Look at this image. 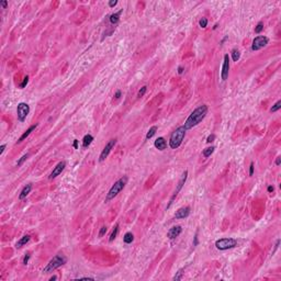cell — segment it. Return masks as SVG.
<instances>
[{
    "label": "cell",
    "mask_w": 281,
    "mask_h": 281,
    "mask_svg": "<svg viewBox=\"0 0 281 281\" xmlns=\"http://www.w3.org/2000/svg\"><path fill=\"white\" fill-rule=\"evenodd\" d=\"M117 4H118L117 0H114V1H109V7H110V8H113V7H115Z\"/></svg>",
    "instance_id": "8d00e7d4"
},
{
    "label": "cell",
    "mask_w": 281,
    "mask_h": 281,
    "mask_svg": "<svg viewBox=\"0 0 281 281\" xmlns=\"http://www.w3.org/2000/svg\"><path fill=\"white\" fill-rule=\"evenodd\" d=\"M117 139H113V140H111V141H109V143L107 144V145L104 146V148L102 149V152H101V154H100V156H99V162L100 163H102L103 160H105V158L109 156V154H110V152H111V149L114 147V145L115 144H117Z\"/></svg>",
    "instance_id": "ba28073f"
},
{
    "label": "cell",
    "mask_w": 281,
    "mask_h": 281,
    "mask_svg": "<svg viewBox=\"0 0 281 281\" xmlns=\"http://www.w3.org/2000/svg\"><path fill=\"white\" fill-rule=\"evenodd\" d=\"M30 257H31L30 254H26V255L24 256V258H23V264H24V265H26V264L29 262V259H30Z\"/></svg>",
    "instance_id": "d590c367"
},
{
    "label": "cell",
    "mask_w": 281,
    "mask_h": 281,
    "mask_svg": "<svg viewBox=\"0 0 281 281\" xmlns=\"http://www.w3.org/2000/svg\"><path fill=\"white\" fill-rule=\"evenodd\" d=\"M120 97H121V90H118L117 92L114 93V98H115V99H119Z\"/></svg>",
    "instance_id": "f35d334b"
},
{
    "label": "cell",
    "mask_w": 281,
    "mask_h": 281,
    "mask_svg": "<svg viewBox=\"0 0 281 281\" xmlns=\"http://www.w3.org/2000/svg\"><path fill=\"white\" fill-rule=\"evenodd\" d=\"M73 146H74L76 149L78 148V141H77V140H75V141H74V145H73Z\"/></svg>",
    "instance_id": "ee69618b"
},
{
    "label": "cell",
    "mask_w": 281,
    "mask_h": 281,
    "mask_svg": "<svg viewBox=\"0 0 281 281\" xmlns=\"http://www.w3.org/2000/svg\"><path fill=\"white\" fill-rule=\"evenodd\" d=\"M208 113V107L205 104H202V105H200L198 107L197 109H194L192 111V113L188 117V119L186 120L185 122V128L186 130H190L194 126H197L201 121H202L204 118H205V115Z\"/></svg>",
    "instance_id": "6da1fadb"
},
{
    "label": "cell",
    "mask_w": 281,
    "mask_h": 281,
    "mask_svg": "<svg viewBox=\"0 0 281 281\" xmlns=\"http://www.w3.org/2000/svg\"><path fill=\"white\" fill-rule=\"evenodd\" d=\"M56 279H57V277L56 276H53V277L49 278V281H53V280H56Z\"/></svg>",
    "instance_id": "bcb514c9"
},
{
    "label": "cell",
    "mask_w": 281,
    "mask_h": 281,
    "mask_svg": "<svg viewBox=\"0 0 281 281\" xmlns=\"http://www.w3.org/2000/svg\"><path fill=\"white\" fill-rule=\"evenodd\" d=\"M31 190H32V185H31V183L26 185V186L24 187V188L22 189V191L20 192V194H19V199H20V200H23L24 198H26V196L31 192Z\"/></svg>",
    "instance_id": "2e32d148"
},
{
    "label": "cell",
    "mask_w": 281,
    "mask_h": 281,
    "mask_svg": "<svg viewBox=\"0 0 281 281\" xmlns=\"http://www.w3.org/2000/svg\"><path fill=\"white\" fill-rule=\"evenodd\" d=\"M183 70H185V69H183L182 66H179V67H178V74H179V75H181V74L183 73Z\"/></svg>",
    "instance_id": "ab89813d"
},
{
    "label": "cell",
    "mask_w": 281,
    "mask_h": 281,
    "mask_svg": "<svg viewBox=\"0 0 281 281\" xmlns=\"http://www.w3.org/2000/svg\"><path fill=\"white\" fill-rule=\"evenodd\" d=\"M214 140H215V135H214V134H211V135H209V136H208L206 143H212Z\"/></svg>",
    "instance_id": "836d02e7"
},
{
    "label": "cell",
    "mask_w": 281,
    "mask_h": 281,
    "mask_svg": "<svg viewBox=\"0 0 281 281\" xmlns=\"http://www.w3.org/2000/svg\"><path fill=\"white\" fill-rule=\"evenodd\" d=\"M280 108H281V101L279 100V101H277L275 104L272 105V108L270 109V112H277L278 110H280Z\"/></svg>",
    "instance_id": "484cf974"
},
{
    "label": "cell",
    "mask_w": 281,
    "mask_h": 281,
    "mask_svg": "<svg viewBox=\"0 0 281 281\" xmlns=\"http://www.w3.org/2000/svg\"><path fill=\"white\" fill-rule=\"evenodd\" d=\"M181 232H182V228H181V226H179V225H177V226H174V227H171L169 231H168V233H167V237L169 239H175L176 237H178L180 234H181Z\"/></svg>",
    "instance_id": "7c38bea8"
},
{
    "label": "cell",
    "mask_w": 281,
    "mask_h": 281,
    "mask_svg": "<svg viewBox=\"0 0 281 281\" xmlns=\"http://www.w3.org/2000/svg\"><path fill=\"white\" fill-rule=\"evenodd\" d=\"M127 180L128 178L126 176H123V177H121L118 181H115L114 185L111 187V189L109 190V192L107 193V197H105V202H109L110 200L114 199L115 197L118 196V194L124 189V187L125 185L127 183Z\"/></svg>",
    "instance_id": "3957f363"
},
{
    "label": "cell",
    "mask_w": 281,
    "mask_h": 281,
    "mask_svg": "<svg viewBox=\"0 0 281 281\" xmlns=\"http://www.w3.org/2000/svg\"><path fill=\"white\" fill-rule=\"evenodd\" d=\"M133 241H134V235H133V233H131V232L125 233V235L123 236V242L125 244H131Z\"/></svg>",
    "instance_id": "ffe728a7"
},
{
    "label": "cell",
    "mask_w": 281,
    "mask_h": 281,
    "mask_svg": "<svg viewBox=\"0 0 281 281\" xmlns=\"http://www.w3.org/2000/svg\"><path fill=\"white\" fill-rule=\"evenodd\" d=\"M199 24H200V26L201 27H206V25H208V19L206 18H202L200 20V22H199Z\"/></svg>",
    "instance_id": "83f0119b"
},
{
    "label": "cell",
    "mask_w": 281,
    "mask_h": 281,
    "mask_svg": "<svg viewBox=\"0 0 281 281\" xmlns=\"http://www.w3.org/2000/svg\"><path fill=\"white\" fill-rule=\"evenodd\" d=\"M198 244H199V238H198V231H197L196 234H194V237H193V246L194 247L198 246Z\"/></svg>",
    "instance_id": "1f68e13d"
},
{
    "label": "cell",
    "mask_w": 281,
    "mask_h": 281,
    "mask_svg": "<svg viewBox=\"0 0 281 281\" xmlns=\"http://www.w3.org/2000/svg\"><path fill=\"white\" fill-rule=\"evenodd\" d=\"M156 132H157V126H152L149 128V131L147 132V134H146V140L152 139L153 136L156 134Z\"/></svg>",
    "instance_id": "7402d4cb"
},
{
    "label": "cell",
    "mask_w": 281,
    "mask_h": 281,
    "mask_svg": "<svg viewBox=\"0 0 281 281\" xmlns=\"http://www.w3.org/2000/svg\"><path fill=\"white\" fill-rule=\"evenodd\" d=\"M65 167H66V163L65 162H59L58 164L56 165L55 166V168L53 169V171L51 172V175H49V179H54V178H56L57 176H59L62 172H63V170L65 169Z\"/></svg>",
    "instance_id": "30bf717a"
},
{
    "label": "cell",
    "mask_w": 281,
    "mask_h": 281,
    "mask_svg": "<svg viewBox=\"0 0 281 281\" xmlns=\"http://www.w3.org/2000/svg\"><path fill=\"white\" fill-rule=\"evenodd\" d=\"M4 148H6V144H2L1 146H0V155H1L2 153H3V150H4Z\"/></svg>",
    "instance_id": "60d3db41"
},
{
    "label": "cell",
    "mask_w": 281,
    "mask_h": 281,
    "mask_svg": "<svg viewBox=\"0 0 281 281\" xmlns=\"http://www.w3.org/2000/svg\"><path fill=\"white\" fill-rule=\"evenodd\" d=\"M228 71H229V56L228 54L224 55V61H223V66L221 70V79L222 80H226L228 77Z\"/></svg>",
    "instance_id": "9c48e42d"
},
{
    "label": "cell",
    "mask_w": 281,
    "mask_h": 281,
    "mask_svg": "<svg viewBox=\"0 0 281 281\" xmlns=\"http://www.w3.org/2000/svg\"><path fill=\"white\" fill-rule=\"evenodd\" d=\"M268 42H269V40L267 36H264V35L256 36L253 41V44H251V49H253V51H259V49H261L262 47H265L267 45Z\"/></svg>",
    "instance_id": "52a82bcc"
},
{
    "label": "cell",
    "mask_w": 281,
    "mask_h": 281,
    "mask_svg": "<svg viewBox=\"0 0 281 281\" xmlns=\"http://www.w3.org/2000/svg\"><path fill=\"white\" fill-rule=\"evenodd\" d=\"M237 245V241L235 238H221L215 242V247L220 250H226L235 247Z\"/></svg>",
    "instance_id": "5b68a950"
},
{
    "label": "cell",
    "mask_w": 281,
    "mask_h": 281,
    "mask_svg": "<svg viewBox=\"0 0 281 281\" xmlns=\"http://www.w3.org/2000/svg\"><path fill=\"white\" fill-rule=\"evenodd\" d=\"M273 190H275V188H273L272 186H269V187H268V189H267V191H268V192H272Z\"/></svg>",
    "instance_id": "7bdbcfd3"
},
{
    "label": "cell",
    "mask_w": 281,
    "mask_h": 281,
    "mask_svg": "<svg viewBox=\"0 0 281 281\" xmlns=\"http://www.w3.org/2000/svg\"><path fill=\"white\" fill-rule=\"evenodd\" d=\"M93 141V136L91 134H87V135H85L84 136V139H82V147L84 148H87L90 144L92 143Z\"/></svg>",
    "instance_id": "ac0fdd59"
},
{
    "label": "cell",
    "mask_w": 281,
    "mask_h": 281,
    "mask_svg": "<svg viewBox=\"0 0 281 281\" xmlns=\"http://www.w3.org/2000/svg\"><path fill=\"white\" fill-rule=\"evenodd\" d=\"M254 163H250V166H249V176H253L254 175Z\"/></svg>",
    "instance_id": "e575fe53"
},
{
    "label": "cell",
    "mask_w": 281,
    "mask_h": 281,
    "mask_svg": "<svg viewBox=\"0 0 281 281\" xmlns=\"http://www.w3.org/2000/svg\"><path fill=\"white\" fill-rule=\"evenodd\" d=\"M218 26H219V25H218V24H215V25H214V26H213V30H215V29H216V27H218Z\"/></svg>",
    "instance_id": "c3c4849f"
},
{
    "label": "cell",
    "mask_w": 281,
    "mask_h": 281,
    "mask_svg": "<svg viewBox=\"0 0 281 281\" xmlns=\"http://www.w3.org/2000/svg\"><path fill=\"white\" fill-rule=\"evenodd\" d=\"M186 131H187V130L185 128V126L181 125V126L177 127L175 131L171 133L170 139H169V146H170V148L176 149V148H178L180 145H181L182 141H183L185 136H186Z\"/></svg>",
    "instance_id": "7a4b0ae2"
},
{
    "label": "cell",
    "mask_w": 281,
    "mask_h": 281,
    "mask_svg": "<svg viewBox=\"0 0 281 281\" xmlns=\"http://www.w3.org/2000/svg\"><path fill=\"white\" fill-rule=\"evenodd\" d=\"M27 158H29V154H25V155H23V156L21 157L20 159H19V160L17 162V166H18V167L22 166V165H23V163H24V162H25V160L27 159Z\"/></svg>",
    "instance_id": "d4e9b609"
},
{
    "label": "cell",
    "mask_w": 281,
    "mask_h": 281,
    "mask_svg": "<svg viewBox=\"0 0 281 281\" xmlns=\"http://www.w3.org/2000/svg\"><path fill=\"white\" fill-rule=\"evenodd\" d=\"M262 30H264V23L260 21V22H259V23L256 25V27H255V32L258 34V33H260Z\"/></svg>",
    "instance_id": "4316f807"
},
{
    "label": "cell",
    "mask_w": 281,
    "mask_h": 281,
    "mask_svg": "<svg viewBox=\"0 0 281 281\" xmlns=\"http://www.w3.org/2000/svg\"><path fill=\"white\" fill-rule=\"evenodd\" d=\"M227 39H228V38H227V36H225V38H224V39H223V40H222V41H221V44H223V43H224V42H225V41H226V40H227Z\"/></svg>",
    "instance_id": "7dc6e473"
},
{
    "label": "cell",
    "mask_w": 281,
    "mask_h": 281,
    "mask_svg": "<svg viewBox=\"0 0 281 281\" xmlns=\"http://www.w3.org/2000/svg\"><path fill=\"white\" fill-rule=\"evenodd\" d=\"M36 126H38V124H34V125H31V126H30V127H29V128L26 130V131H25V132H24V133H23L22 135H21V136H20V139L18 140V143H21V142H23V141H24V140H25V139L27 137V136H29V135H30V134H31V133H32V132L34 131V130H35V128H36Z\"/></svg>",
    "instance_id": "9a60e30c"
},
{
    "label": "cell",
    "mask_w": 281,
    "mask_h": 281,
    "mask_svg": "<svg viewBox=\"0 0 281 281\" xmlns=\"http://www.w3.org/2000/svg\"><path fill=\"white\" fill-rule=\"evenodd\" d=\"M146 91H147V87H146V86L142 87V88L140 89V91H139V97H143V96L146 93Z\"/></svg>",
    "instance_id": "f1b7e54d"
},
{
    "label": "cell",
    "mask_w": 281,
    "mask_h": 281,
    "mask_svg": "<svg viewBox=\"0 0 281 281\" xmlns=\"http://www.w3.org/2000/svg\"><path fill=\"white\" fill-rule=\"evenodd\" d=\"M27 82H29V77L26 76V77H24V78H23V81L20 84V88H21V89H23V88L25 87V86L27 85Z\"/></svg>",
    "instance_id": "f546056e"
},
{
    "label": "cell",
    "mask_w": 281,
    "mask_h": 281,
    "mask_svg": "<svg viewBox=\"0 0 281 281\" xmlns=\"http://www.w3.org/2000/svg\"><path fill=\"white\" fill-rule=\"evenodd\" d=\"M67 261V259L65 258L64 256L61 255H56L55 257H53V259L49 260V262L45 266V268L43 269V272L44 273H48V272H53L54 270H56L57 268L62 267L63 265H65Z\"/></svg>",
    "instance_id": "277c9868"
},
{
    "label": "cell",
    "mask_w": 281,
    "mask_h": 281,
    "mask_svg": "<svg viewBox=\"0 0 281 281\" xmlns=\"http://www.w3.org/2000/svg\"><path fill=\"white\" fill-rule=\"evenodd\" d=\"M280 163H281V158H280V157H278V158H277V160H276V165H277V166H279V165H280Z\"/></svg>",
    "instance_id": "f6af8a7d"
},
{
    "label": "cell",
    "mask_w": 281,
    "mask_h": 281,
    "mask_svg": "<svg viewBox=\"0 0 281 281\" xmlns=\"http://www.w3.org/2000/svg\"><path fill=\"white\" fill-rule=\"evenodd\" d=\"M123 12V9H121L120 11L118 12H115V13H112L110 18H109V21H110V23L111 24H117L119 23V20H120V16H121V13Z\"/></svg>",
    "instance_id": "e0dca14e"
},
{
    "label": "cell",
    "mask_w": 281,
    "mask_h": 281,
    "mask_svg": "<svg viewBox=\"0 0 281 281\" xmlns=\"http://www.w3.org/2000/svg\"><path fill=\"white\" fill-rule=\"evenodd\" d=\"M279 244H280V239H277V242H276V245H275V249H273V251H272V254H275L276 253V250L278 249V247H279Z\"/></svg>",
    "instance_id": "74e56055"
},
{
    "label": "cell",
    "mask_w": 281,
    "mask_h": 281,
    "mask_svg": "<svg viewBox=\"0 0 281 281\" xmlns=\"http://www.w3.org/2000/svg\"><path fill=\"white\" fill-rule=\"evenodd\" d=\"M231 55H232V59H233L234 62H237V61L239 59V57H241V53H239V51H238V49H236V48L233 49L232 53H231Z\"/></svg>",
    "instance_id": "603a6c76"
},
{
    "label": "cell",
    "mask_w": 281,
    "mask_h": 281,
    "mask_svg": "<svg viewBox=\"0 0 281 281\" xmlns=\"http://www.w3.org/2000/svg\"><path fill=\"white\" fill-rule=\"evenodd\" d=\"M182 273H183V272H182V269H180V270H179L177 273H176V275H175V277H174V280H180V279L182 278Z\"/></svg>",
    "instance_id": "4dcf8cb0"
},
{
    "label": "cell",
    "mask_w": 281,
    "mask_h": 281,
    "mask_svg": "<svg viewBox=\"0 0 281 281\" xmlns=\"http://www.w3.org/2000/svg\"><path fill=\"white\" fill-rule=\"evenodd\" d=\"M107 231H108V228H107L105 226L101 227V229H100V232H99V237H102V236L107 233Z\"/></svg>",
    "instance_id": "d6a6232c"
},
{
    "label": "cell",
    "mask_w": 281,
    "mask_h": 281,
    "mask_svg": "<svg viewBox=\"0 0 281 281\" xmlns=\"http://www.w3.org/2000/svg\"><path fill=\"white\" fill-rule=\"evenodd\" d=\"M190 214V208L189 206H183V208H180L179 210L176 211L175 213V218L176 219H186L188 218Z\"/></svg>",
    "instance_id": "8fae6325"
},
{
    "label": "cell",
    "mask_w": 281,
    "mask_h": 281,
    "mask_svg": "<svg viewBox=\"0 0 281 281\" xmlns=\"http://www.w3.org/2000/svg\"><path fill=\"white\" fill-rule=\"evenodd\" d=\"M214 149H215V147H214V146L206 147V148H204V149H203L202 154H203V156H204V157H209V156H211V154L214 152Z\"/></svg>",
    "instance_id": "cb8c5ba5"
},
{
    "label": "cell",
    "mask_w": 281,
    "mask_h": 281,
    "mask_svg": "<svg viewBox=\"0 0 281 281\" xmlns=\"http://www.w3.org/2000/svg\"><path fill=\"white\" fill-rule=\"evenodd\" d=\"M30 239H31V236L30 235H24L23 237H21V238L18 241V243H17V248H21L23 246V245H25L26 243H29L30 242Z\"/></svg>",
    "instance_id": "d6986e66"
},
{
    "label": "cell",
    "mask_w": 281,
    "mask_h": 281,
    "mask_svg": "<svg viewBox=\"0 0 281 281\" xmlns=\"http://www.w3.org/2000/svg\"><path fill=\"white\" fill-rule=\"evenodd\" d=\"M30 113V107L25 102H20L17 107V115H18V120L20 122H24L26 119L27 114Z\"/></svg>",
    "instance_id": "8992f818"
},
{
    "label": "cell",
    "mask_w": 281,
    "mask_h": 281,
    "mask_svg": "<svg viewBox=\"0 0 281 281\" xmlns=\"http://www.w3.org/2000/svg\"><path fill=\"white\" fill-rule=\"evenodd\" d=\"M0 4H1L3 8H6V7L8 6V1H1V2H0Z\"/></svg>",
    "instance_id": "b9f144b4"
},
{
    "label": "cell",
    "mask_w": 281,
    "mask_h": 281,
    "mask_svg": "<svg viewBox=\"0 0 281 281\" xmlns=\"http://www.w3.org/2000/svg\"><path fill=\"white\" fill-rule=\"evenodd\" d=\"M154 146L157 149H159V150H164V149H166V147H167V142L164 137H158L155 141V143H154Z\"/></svg>",
    "instance_id": "5bb4252c"
},
{
    "label": "cell",
    "mask_w": 281,
    "mask_h": 281,
    "mask_svg": "<svg viewBox=\"0 0 281 281\" xmlns=\"http://www.w3.org/2000/svg\"><path fill=\"white\" fill-rule=\"evenodd\" d=\"M187 178H188V170H185V171H183V174H182V176H181V178H180V180H179L178 185H177V188H176V191H175L176 194H178V193L180 192V190L182 189L183 185H185L186 181H187Z\"/></svg>",
    "instance_id": "4fadbf2b"
},
{
    "label": "cell",
    "mask_w": 281,
    "mask_h": 281,
    "mask_svg": "<svg viewBox=\"0 0 281 281\" xmlns=\"http://www.w3.org/2000/svg\"><path fill=\"white\" fill-rule=\"evenodd\" d=\"M118 233H119V223H117V224L114 225V227H113V231H112V233H111V235H110V238H109V241H110V242H113L115 238H117Z\"/></svg>",
    "instance_id": "44dd1931"
}]
</instances>
